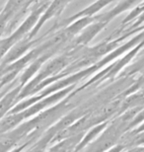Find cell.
Segmentation results:
<instances>
[{
    "label": "cell",
    "instance_id": "52a82bcc",
    "mask_svg": "<svg viewBox=\"0 0 144 152\" xmlns=\"http://www.w3.org/2000/svg\"><path fill=\"white\" fill-rule=\"evenodd\" d=\"M35 42H30V39H22L18 42V44L14 47L11 48V50L9 51L8 54L5 57V62L12 61V60L17 59L18 57L21 56L22 54L27 51L31 48L32 44Z\"/></svg>",
    "mask_w": 144,
    "mask_h": 152
},
{
    "label": "cell",
    "instance_id": "277c9868",
    "mask_svg": "<svg viewBox=\"0 0 144 152\" xmlns=\"http://www.w3.org/2000/svg\"><path fill=\"white\" fill-rule=\"evenodd\" d=\"M128 36L129 35L126 33V34H124L121 38H118V39H115V41H110V39H108V41L100 42V44H98L97 45H95V47L91 48L90 50H88V56H91V57L103 56L104 54L114 50V48L116 45H118L122 39H124L126 37H128Z\"/></svg>",
    "mask_w": 144,
    "mask_h": 152
},
{
    "label": "cell",
    "instance_id": "5b68a950",
    "mask_svg": "<svg viewBox=\"0 0 144 152\" xmlns=\"http://www.w3.org/2000/svg\"><path fill=\"white\" fill-rule=\"evenodd\" d=\"M115 0H98V1L94 2L93 4H91L89 7L79 11L78 13H76L75 15H73L71 17L67 18L65 21L72 23V22H74L75 20H77L79 18H82V17H94L95 14L99 13L104 7H106L107 5H109L110 3H112Z\"/></svg>",
    "mask_w": 144,
    "mask_h": 152
},
{
    "label": "cell",
    "instance_id": "7a4b0ae2",
    "mask_svg": "<svg viewBox=\"0 0 144 152\" xmlns=\"http://www.w3.org/2000/svg\"><path fill=\"white\" fill-rule=\"evenodd\" d=\"M68 1L69 0H53V1L50 3V5L47 7V9L44 11L42 16L39 17L38 23L36 24V26L34 27L32 31L29 33L28 39H31L33 37H35L48 20H50L56 16H58V15L61 13V11L64 9V7L66 6Z\"/></svg>",
    "mask_w": 144,
    "mask_h": 152
},
{
    "label": "cell",
    "instance_id": "9c48e42d",
    "mask_svg": "<svg viewBox=\"0 0 144 152\" xmlns=\"http://www.w3.org/2000/svg\"><path fill=\"white\" fill-rule=\"evenodd\" d=\"M7 22H8V18L6 17L4 14L0 13V38H1V36L4 34Z\"/></svg>",
    "mask_w": 144,
    "mask_h": 152
},
{
    "label": "cell",
    "instance_id": "8992f818",
    "mask_svg": "<svg viewBox=\"0 0 144 152\" xmlns=\"http://www.w3.org/2000/svg\"><path fill=\"white\" fill-rule=\"evenodd\" d=\"M107 25L105 23L100 22V21H97V22H94L90 24L88 27H86L83 32L79 35V37L76 39V44L77 45H87L89 44L92 39H93L96 36L99 34V33L102 31V30L105 28Z\"/></svg>",
    "mask_w": 144,
    "mask_h": 152
},
{
    "label": "cell",
    "instance_id": "3957f363",
    "mask_svg": "<svg viewBox=\"0 0 144 152\" xmlns=\"http://www.w3.org/2000/svg\"><path fill=\"white\" fill-rule=\"evenodd\" d=\"M137 2H139V0H122L121 2H119L115 7H114L109 12H107L105 14H101V15H98V16H95V21H100V22L105 23L107 25V24L111 22L112 20H114L116 16L121 14L122 12L128 10V9L132 7L133 5H135Z\"/></svg>",
    "mask_w": 144,
    "mask_h": 152
},
{
    "label": "cell",
    "instance_id": "ba28073f",
    "mask_svg": "<svg viewBox=\"0 0 144 152\" xmlns=\"http://www.w3.org/2000/svg\"><path fill=\"white\" fill-rule=\"evenodd\" d=\"M95 21V16L94 17H82L79 19L75 20L74 22H72L70 25H68L65 28V30L69 33L72 37H74L80 32L88 27L90 24H92Z\"/></svg>",
    "mask_w": 144,
    "mask_h": 152
},
{
    "label": "cell",
    "instance_id": "6da1fadb",
    "mask_svg": "<svg viewBox=\"0 0 144 152\" xmlns=\"http://www.w3.org/2000/svg\"><path fill=\"white\" fill-rule=\"evenodd\" d=\"M48 3L50 2H47V1L42 2V6H39L36 10H34L32 13H31L30 16L19 26V28L10 36L12 39L15 42V44H16L17 42H19L20 39H22L24 36L26 34H28L30 31H32L34 27L36 26V24L38 23L39 17L42 16V13H44V11L48 6Z\"/></svg>",
    "mask_w": 144,
    "mask_h": 152
}]
</instances>
